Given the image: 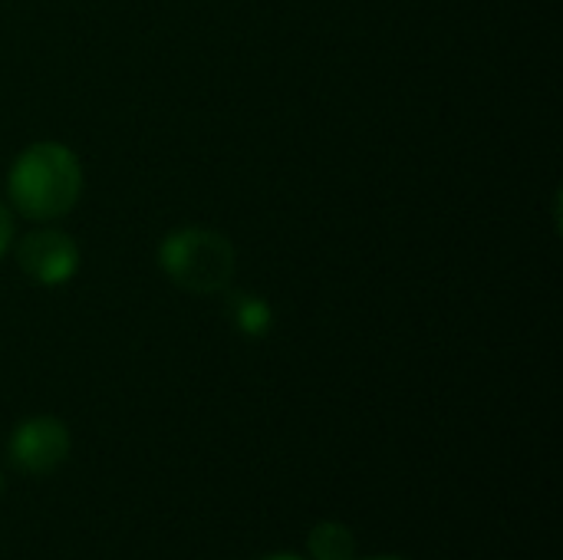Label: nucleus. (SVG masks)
Segmentation results:
<instances>
[{
    "label": "nucleus",
    "mask_w": 563,
    "mask_h": 560,
    "mask_svg": "<svg viewBox=\"0 0 563 560\" xmlns=\"http://www.w3.org/2000/svg\"><path fill=\"white\" fill-rule=\"evenodd\" d=\"M0 488H3V475H0Z\"/></svg>",
    "instance_id": "obj_10"
},
{
    "label": "nucleus",
    "mask_w": 563,
    "mask_h": 560,
    "mask_svg": "<svg viewBox=\"0 0 563 560\" xmlns=\"http://www.w3.org/2000/svg\"><path fill=\"white\" fill-rule=\"evenodd\" d=\"M158 264L188 294H221L234 277V248L208 228H181L162 241Z\"/></svg>",
    "instance_id": "obj_2"
},
{
    "label": "nucleus",
    "mask_w": 563,
    "mask_h": 560,
    "mask_svg": "<svg viewBox=\"0 0 563 560\" xmlns=\"http://www.w3.org/2000/svg\"><path fill=\"white\" fill-rule=\"evenodd\" d=\"M369 560H402V558H369Z\"/></svg>",
    "instance_id": "obj_9"
},
{
    "label": "nucleus",
    "mask_w": 563,
    "mask_h": 560,
    "mask_svg": "<svg viewBox=\"0 0 563 560\" xmlns=\"http://www.w3.org/2000/svg\"><path fill=\"white\" fill-rule=\"evenodd\" d=\"M7 191L13 208L33 221L63 218L82 191L79 158L59 142H36L16 155L7 175Z\"/></svg>",
    "instance_id": "obj_1"
},
{
    "label": "nucleus",
    "mask_w": 563,
    "mask_h": 560,
    "mask_svg": "<svg viewBox=\"0 0 563 560\" xmlns=\"http://www.w3.org/2000/svg\"><path fill=\"white\" fill-rule=\"evenodd\" d=\"M261 560H303V558H294V554H271V558H261Z\"/></svg>",
    "instance_id": "obj_8"
},
{
    "label": "nucleus",
    "mask_w": 563,
    "mask_h": 560,
    "mask_svg": "<svg viewBox=\"0 0 563 560\" xmlns=\"http://www.w3.org/2000/svg\"><path fill=\"white\" fill-rule=\"evenodd\" d=\"M16 264L30 281L53 287V284H63V281H69L76 274L79 248L63 231H33V234H26L20 241Z\"/></svg>",
    "instance_id": "obj_4"
},
{
    "label": "nucleus",
    "mask_w": 563,
    "mask_h": 560,
    "mask_svg": "<svg viewBox=\"0 0 563 560\" xmlns=\"http://www.w3.org/2000/svg\"><path fill=\"white\" fill-rule=\"evenodd\" d=\"M313 560H356V535L340 521H320L307 538Z\"/></svg>",
    "instance_id": "obj_5"
},
{
    "label": "nucleus",
    "mask_w": 563,
    "mask_h": 560,
    "mask_svg": "<svg viewBox=\"0 0 563 560\" xmlns=\"http://www.w3.org/2000/svg\"><path fill=\"white\" fill-rule=\"evenodd\" d=\"M69 429L53 416H33L10 436V459L23 475H53L69 459Z\"/></svg>",
    "instance_id": "obj_3"
},
{
    "label": "nucleus",
    "mask_w": 563,
    "mask_h": 560,
    "mask_svg": "<svg viewBox=\"0 0 563 560\" xmlns=\"http://www.w3.org/2000/svg\"><path fill=\"white\" fill-rule=\"evenodd\" d=\"M10 238H13V221H10V208L0 201V257L3 251L10 248Z\"/></svg>",
    "instance_id": "obj_7"
},
{
    "label": "nucleus",
    "mask_w": 563,
    "mask_h": 560,
    "mask_svg": "<svg viewBox=\"0 0 563 560\" xmlns=\"http://www.w3.org/2000/svg\"><path fill=\"white\" fill-rule=\"evenodd\" d=\"M231 317L238 320V327H241L244 333H264V330L271 327V310H267L257 297H251V294L234 297Z\"/></svg>",
    "instance_id": "obj_6"
}]
</instances>
